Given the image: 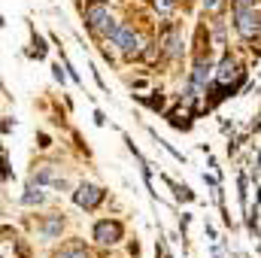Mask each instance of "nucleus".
Segmentation results:
<instances>
[{"mask_svg": "<svg viewBox=\"0 0 261 258\" xmlns=\"http://www.w3.org/2000/svg\"><path fill=\"white\" fill-rule=\"evenodd\" d=\"M61 228H64V219H61V216H49V219L43 222V237H58Z\"/></svg>", "mask_w": 261, "mask_h": 258, "instance_id": "10", "label": "nucleus"}, {"mask_svg": "<svg viewBox=\"0 0 261 258\" xmlns=\"http://www.w3.org/2000/svg\"><path fill=\"white\" fill-rule=\"evenodd\" d=\"M237 64L231 61V58H225L222 64H219V73H216V85H228V82H234L237 79Z\"/></svg>", "mask_w": 261, "mask_h": 258, "instance_id": "7", "label": "nucleus"}, {"mask_svg": "<svg viewBox=\"0 0 261 258\" xmlns=\"http://www.w3.org/2000/svg\"><path fill=\"white\" fill-rule=\"evenodd\" d=\"M55 258H88V252H85L82 243H67V246H61L55 252Z\"/></svg>", "mask_w": 261, "mask_h": 258, "instance_id": "9", "label": "nucleus"}, {"mask_svg": "<svg viewBox=\"0 0 261 258\" xmlns=\"http://www.w3.org/2000/svg\"><path fill=\"white\" fill-rule=\"evenodd\" d=\"M164 46H167V55H170V58H176V55L182 52V37H179V28H170V31H167Z\"/></svg>", "mask_w": 261, "mask_h": 258, "instance_id": "8", "label": "nucleus"}, {"mask_svg": "<svg viewBox=\"0 0 261 258\" xmlns=\"http://www.w3.org/2000/svg\"><path fill=\"white\" fill-rule=\"evenodd\" d=\"M155 6H158V12H170L176 6V0H155Z\"/></svg>", "mask_w": 261, "mask_h": 258, "instance_id": "13", "label": "nucleus"}, {"mask_svg": "<svg viewBox=\"0 0 261 258\" xmlns=\"http://www.w3.org/2000/svg\"><path fill=\"white\" fill-rule=\"evenodd\" d=\"M219 6H222V0H203V9H210V12L219 9Z\"/></svg>", "mask_w": 261, "mask_h": 258, "instance_id": "14", "label": "nucleus"}, {"mask_svg": "<svg viewBox=\"0 0 261 258\" xmlns=\"http://www.w3.org/2000/svg\"><path fill=\"white\" fill-rule=\"evenodd\" d=\"M113 43L122 49V55H125V58H134V55L140 52V37H137L130 28H119V31H116V37H113Z\"/></svg>", "mask_w": 261, "mask_h": 258, "instance_id": "4", "label": "nucleus"}, {"mask_svg": "<svg viewBox=\"0 0 261 258\" xmlns=\"http://www.w3.org/2000/svg\"><path fill=\"white\" fill-rule=\"evenodd\" d=\"M206 76H210V64H203V61H197V64H195V76H192V82H195V88H203V85H206Z\"/></svg>", "mask_w": 261, "mask_h": 258, "instance_id": "12", "label": "nucleus"}, {"mask_svg": "<svg viewBox=\"0 0 261 258\" xmlns=\"http://www.w3.org/2000/svg\"><path fill=\"white\" fill-rule=\"evenodd\" d=\"M122 234H125V231H122L119 222H110V219H107V222H97V225H94V240H97L100 246H116V243L122 240Z\"/></svg>", "mask_w": 261, "mask_h": 258, "instance_id": "2", "label": "nucleus"}, {"mask_svg": "<svg viewBox=\"0 0 261 258\" xmlns=\"http://www.w3.org/2000/svg\"><path fill=\"white\" fill-rule=\"evenodd\" d=\"M40 189H43V186H37V183H31V189H28V192L21 194V203H24V207H34V203H43V200H46V194L40 192Z\"/></svg>", "mask_w": 261, "mask_h": 258, "instance_id": "11", "label": "nucleus"}, {"mask_svg": "<svg viewBox=\"0 0 261 258\" xmlns=\"http://www.w3.org/2000/svg\"><path fill=\"white\" fill-rule=\"evenodd\" d=\"M107 18H110V9H107L103 3H91V6L85 9V24H88L91 31H97Z\"/></svg>", "mask_w": 261, "mask_h": 258, "instance_id": "6", "label": "nucleus"}, {"mask_svg": "<svg viewBox=\"0 0 261 258\" xmlns=\"http://www.w3.org/2000/svg\"><path fill=\"white\" fill-rule=\"evenodd\" d=\"M31 183H37V186H55V189H67L64 179H58L55 176V164H40V170L34 173V179Z\"/></svg>", "mask_w": 261, "mask_h": 258, "instance_id": "5", "label": "nucleus"}, {"mask_svg": "<svg viewBox=\"0 0 261 258\" xmlns=\"http://www.w3.org/2000/svg\"><path fill=\"white\" fill-rule=\"evenodd\" d=\"M237 34L243 37V40H252L255 34H258V15L249 9V6H237Z\"/></svg>", "mask_w": 261, "mask_h": 258, "instance_id": "1", "label": "nucleus"}, {"mask_svg": "<svg viewBox=\"0 0 261 258\" xmlns=\"http://www.w3.org/2000/svg\"><path fill=\"white\" fill-rule=\"evenodd\" d=\"M73 200H76V207H82V210H94V207L103 200V189H100V186L82 183V186L73 192Z\"/></svg>", "mask_w": 261, "mask_h": 258, "instance_id": "3", "label": "nucleus"}]
</instances>
